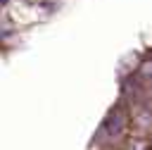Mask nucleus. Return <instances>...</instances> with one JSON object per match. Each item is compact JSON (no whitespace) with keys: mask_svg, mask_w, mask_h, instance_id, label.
<instances>
[{"mask_svg":"<svg viewBox=\"0 0 152 150\" xmlns=\"http://www.w3.org/2000/svg\"><path fill=\"white\" fill-rule=\"evenodd\" d=\"M121 124H124V114L121 112L109 114V119H107V133H119L121 131Z\"/></svg>","mask_w":152,"mask_h":150,"instance_id":"1","label":"nucleus"}]
</instances>
